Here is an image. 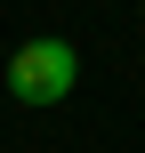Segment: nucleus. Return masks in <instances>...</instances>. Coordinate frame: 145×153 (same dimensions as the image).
Returning a JSON list of instances; mask_svg holds the SVG:
<instances>
[{
    "label": "nucleus",
    "mask_w": 145,
    "mask_h": 153,
    "mask_svg": "<svg viewBox=\"0 0 145 153\" xmlns=\"http://www.w3.org/2000/svg\"><path fill=\"white\" fill-rule=\"evenodd\" d=\"M73 89H81V48H73V40L40 32V40H24V48L8 56V97H16V105H65Z\"/></svg>",
    "instance_id": "obj_1"
}]
</instances>
